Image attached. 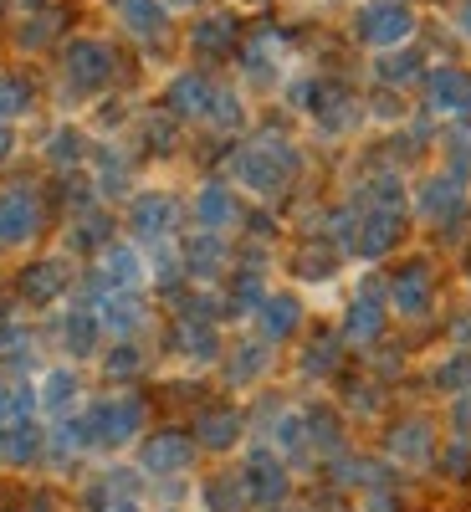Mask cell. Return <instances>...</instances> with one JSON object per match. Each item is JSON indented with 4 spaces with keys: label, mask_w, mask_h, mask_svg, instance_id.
Listing matches in <instances>:
<instances>
[{
    "label": "cell",
    "mask_w": 471,
    "mask_h": 512,
    "mask_svg": "<svg viewBox=\"0 0 471 512\" xmlns=\"http://www.w3.org/2000/svg\"><path fill=\"white\" fill-rule=\"evenodd\" d=\"M200 216H205L210 226H221V221L231 216V200H226L221 190H210V195H200Z\"/></svg>",
    "instance_id": "3957f363"
},
{
    "label": "cell",
    "mask_w": 471,
    "mask_h": 512,
    "mask_svg": "<svg viewBox=\"0 0 471 512\" xmlns=\"http://www.w3.org/2000/svg\"><path fill=\"white\" fill-rule=\"evenodd\" d=\"M11 154V128H6V118H0V159Z\"/></svg>",
    "instance_id": "5b68a950"
},
{
    "label": "cell",
    "mask_w": 471,
    "mask_h": 512,
    "mask_svg": "<svg viewBox=\"0 0 471 512\" xmlns=\"http://www.w3.org/2000/svg\"><path fill=\"white\" fill-rule=\"evenodd\" d=\"M36 221L41 210L31 200V190H6L0 195V246H21L36 236Z\"/></svg>",
    "instance_id": "6da1fadb"
},
{
    "label": "cell",
    "mask_w": 471,
    "mask_h": 512,
    "mask_svg": "<svg viewBox=\"0 0 471 512\" xmlns=\"http://www.w3.org/2000/svg\"><path fill=\"white\" fill-rule=\"evenodd\" d=\"M67 390H72L67 374H52V384H47V405H62V400H67Z\"/></svg>",
    "instance_id": "277c9868"
},
{
    "label": "cell",
    "mask_w": 471,
    "mask_h": 512,
    "mask_svg": "<svg viewBox=\"0 0 471 512\" xmlns=\"http://www.w3.org/2000/svg\"><path fill=\"white\" fill-rule=\"evenodd\" d=\"M26 108V93H21V82L16 77H0V118H11Z\"/></svg>",
    "instance_id": "7a4b0ae2"
}]
</instances>
